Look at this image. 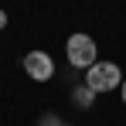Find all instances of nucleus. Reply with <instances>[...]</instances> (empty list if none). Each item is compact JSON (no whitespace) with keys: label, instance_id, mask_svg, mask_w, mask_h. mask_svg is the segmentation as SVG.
<instances>
[{"label":"nucleus","instance_id":"obj_1","mask_svg":"<svg viewBox=\"0 0 126 126\" xmlns=\"http://www.w3.org/2000/svg\"><path fill=\"white\" fill-rule=\"evenodd\" d=\"M65 55H68V65H75L79 72H89L92 65L99 62V48H95V41L89 38V34H72L68 41H65Z\"/></svg>","mask_w":126,"mask_h":126},{"label":"nucleus","instance_id":"obj_2","mask_svg":"<svg viewBox=\"0 0 126 126\" xmlns=\"http://www.w3.org/2000/svg\"><path fill=\"white\" fill-rule=\"evenodd\" d=\"M123 68L116 62H95L89 72H85V85L92 89V92H112V89H119L123 85Z\"/></svg>","mask_w":126,"mask_h":126},{"label":"nucleus","instance_id":"obj_3","mask_svg":"<svg viewBox=\"0 0 126 126\" xmlns=\"http://www.w3.org/2000/svg\"><path fill=\"white\" fill-rule=\"evenodd\" d=\"M21 65H24V72H27L34 82H48V79H55V62H51L48 51H27Z\"/></svg>","mask_w":126,"mask_h":126},{"label":"nucleus","instance_id":"obj_4","mask_svg":"<svg viewBox=\"0 0 126 126\" xmlns=\"http://www.w3.org/2000/svg\"><path fill=\"white\" fill-rule=\"evenodd\" d=\"M92 99H95V92H92V89H89L85 82L72 89V102L79 106V109H89V106H92Z\"/></svg>","mask_w":126,"mask_h":126},{"label":"nucleus","instance_id":"obj_5","mask_svg":"<svg viewBox=\"0 0 126 126\" xmlns=\"http://www.w3.org/2000/svg\"><path fill=\"white\" fill-rule=\"evenodd\" d=\"M38 126H62V119H58L55 112H44V116H41V123H38Z\"/></svg>","mask_w":126,"mask_h":126},{"label":"nucleus","instance_id":"obj_6","mask_svg":"<svg viewBox=\"0 0 126 126\" xmlns=\"http://www.w3.org/2000/svg\"><path fill=\"white\" fill-rule=\"evenodd\" d=\"M7 27V10H0V31Z\"/></svg>","mask_w":126,"mask_h":126},{"label":"nucleus","instance_id":"obj_7","mask_svg":"<svg viewBox=\"0 0 126 126\" xmlns=\"http://www.w3.org/2000/svg\"><path fill=\"white\" fill-rule=\"evenodd\" d=\"M119 99L126 102V79H123V85H119Z\"/></svg>","mask_w":126,"mask_h":126},{"label":"nucleus","instance_id":"obj_8","mask_svg":"<svg viewBox=\"0 0 126 126\" xmlns=\"http://www.w3.org/2000/svg\"><path fill=\"white\" fill-rule=\"evenodd\" d=\"M62 126H72V123H62Z\"/></svg>","mask_w":126,"mask_h":126}]
</instances>
